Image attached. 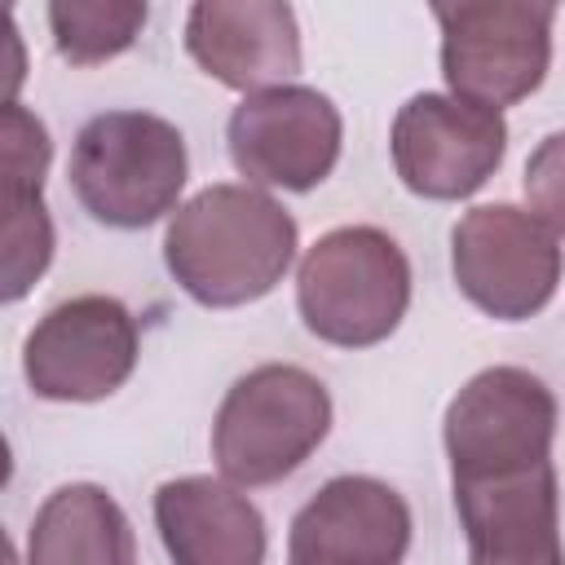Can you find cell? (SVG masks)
Segmentation results:
<instances>
[{"mask_svg": "<svg viewBox=\"0 0 565 565\" xmlns=\"http://www.w3.org/2000/svg\"><path fill=\"white\" fill-rule=\"evenodd\" d=\"M296 260L291 212L247 185H207L185 199L163 234V265L181 291L207 309L269 296Z\"/></svg>", "mask_w": 565, "mask_h": 565, "instance_id": "obj_1", "label": "cell"}, {"mask_svg": "<svg viewBox=\"0 0 565 565\" xmlns=\"http://www.w3.org/2000/svg\"><path fill=\"white\" fill-rule=\"evenodd\" d=\"M185 137L150 110L93 115L71 146V190L110 230H146L168 216L185 190Z\"/></svg>", "mask_w": 565, "mask_h": 565, "instance_id": "obj_2", "label": "cell"}, {"mask_svg": "<svg viewBox=\"0 0 565 565\" xmlns=\"http://www.w3.org/2000/svg\"><path fill=\"white\" fill-rule=\"evenodd\" d=\"M411 305V260L375 225L322 234L296 269V309L305 327L340 349H366L397 331Z\"/></svg>", "mask_w": 565, "mask_h": 565, "instance_id": "obj_3", "label": "cell"}, {"mask_svg": "<svg viewBox=\"0 0 565 565\" xmlns=\"http://www.w3.org/2000/svg\"><path fill=\"white\" fill-rule=\"evenodd\" d=\"M331 433V393L291 362H265L234 380L212 419V459L234 486L291 477Z\"/></svg>", "mask_w": 565, "mask_h": 565, "instance_id": "obj_4", "label": "cell"}, {"mask_svg": "<svg viewBox=\"0 0 565 565\" xmlns=\"http://www.w3.org/2000/svg\"><path fill=\"white\" fill-rule=\"evenodd\" d=\"M441 22V75L455 97L512 106L552 66V22L561 0H428Z\"/></svg>", "mask_w": 565, "mask_h": 565, "instance_id": "obj_5", "label": "cell"}, {"mask_svg": "<svg viewBox=\"0 0 565 565\" xmlns=\"http://www.w3.org/2000/svg\"><path fill=\"white\" fill-rule=\"evenodd\" d=\"M561 234L516 203H481L450 234V269L459 291L499 322H521L547 309L561 287Z\"/></svg>", "mask_w": 565, "mask_h": 565, "instance_id": "obj_6", "label": "cell"}, {"mask_svg": "<svg viewBox=\"0 0 565 565\" xmlns=\"http://www.w3.org/2000/svg\"><path fill=\"white\" fill-rule=\"evenodd\" d=\"M393 168L419 199H468L477 194L508 150V124L494 106L455 93H415L388 132Z\"/></svg>", "mask_w": 565, "mask_h": 565, "instance_id": "obj_7", "label": "cell"}, {"mask_svg": "<svg viewBox=\"0 0 565 565\" xmlns=\"http://www.w3.org/2000/svg\"><path fill=\"white\" fill-rule=\"evenodd\" d=\"M450 477H486L552 459L556 397L525 366L477 371L441 419Z\"/></svg>", "mask_w": 565, "mask_h": 565, "instance_id": "obj_8", "label": "cell"}, {"mask_svg": "<svg viewBox=\"0 0 565 565\" xmlns=\"http://www.w3.org/2000/svg\"><path fill=\"white\" fill-rule=\"evenodd\" d=\"M225 141L234 168L252 185L305 194L331 177L344 124L327 93L305 84H269L234 106Z\"/></svg>", "mask_w": 565, "mask_h": 565, "instance_id": "obj_9", "label": "cell"}, {"mask_svg": "<svg viewBox=\"0 0 565 565\" xmlns=\"http://www.w3.org/2000/svg\"><path fill=\"white\" fill-rule=\"evenodd\" d=\"M137 353V318L115 296H71L31 327L22 375L44 402H102L124 388Z\"/></svg>", "mask_w": 565, "mask_h": 565, "instance_id": "obj_10", "label": "cell"}, {"mask_svg": "<svg viewBox=\"0 0 565 565\" xmlns=\"http://www.w3.org/2000/svg\"><path fill=\"white\" fill-rule=\"evenodd\" d=\"M455 512L477 565H561V521H556V468L552 459L486 472L450 477Z\"/></svg>", "mask_w": 565, "mask_h": 565, "instance_id": "obj_11", "label": "cell"}, {"mask_svg": "<svg viewBox=\"0 0 565 565\" xmlns=\"http://www.w3.org/2000/svg\"><path fill=\"white\" fill-rule=\"evenodd\" d=\"M411 547L406 499L375 477H331L287 534L291 565H393Z\"/></svg>", "mask_w": 565, "mask_h": 565, "instance_id": "obj_12", "label": "cell"}, {"mask_svg": "<svg viewBox=\"0 0 565 565\" xmlns=\"http://www.w3.org/2000/svg\"><path fill=\"white\" fill-rule=\"evenodd\" d=\"M185 53L225 88L256 93L300 71V26L287 0H190Z\"/></svg>", "mask_w": 565, "mask_h": 565, "instance_id": "obj_13", "label": "cell"}, {"mask_svg": "<svg viewBox=\"0 0 565 565\" xmlns=\"http://www.w3.org/2000/svg\"><path fill=\"white\" fill-rule=\"evenodd\" d=\"M154 525L177 565H260L265 516L225 477H177L154 490Z\"/></svg>", "mask_w": 565, "mask_h": 565, "instance_id": "obj_14", "label": "cell"}, {"mask_svg": "<svg viewBox=\"0 0 565 565\" xmlns=\"http://www.w3.org/2000/svg\"><path fill=\"white\" fill-rule=\"evenodd\" d=\"M26 556L35 565H66V561L128 565L137 556V543L124 508L102 486L75 481L53 490L35 512Z\"/></svg>", "mask_w": 565, "mask_h": 565, "instance_id": "obj_15", "label": "cell"}, {"mask_svg": "<svg viewBox=\"0 0 565 565\" xmlns=\"http://www.w3.org/2000/svg\"><path fill=\"white\" fill-rule=\"evenodd\" d=\"M150 0H49L53 49L71 66H97L128 53L146 26Z\"/></svg>", "mask_w": 565, "mask_h": 565, "instance_id": "obj_16", "label": "cell"}, {"mask_svg": "<svg viewBox=\"0 0 565 565\" xmlns=\"http://www.w3.org/2000/svg\"><path fill=\"white\" fill-rule=\"evenodd\" d=\"M53 260V221L40 190H4V300H22Z\"/></svg>", "mask_w": 565, "mask_h": 565, "instance_id": "obj_17", "label": "cell"}, {"mask_svg": "<svg viewBox=\"0 0 565 565\" xmlns=\"http://www.w3.org/2000/svg\"><path fill=\"white\" fill-rule=\"evenodd\" d=\"M49 154L53 146L44 124L22 102H9L4 106V190H44Z\"/></svg>", "mask_w": 565, "mask_h": 565, "instance_id": "obj_18", "label": "cell"}, {"mask_svg": "<svg viewBox=\"0 0 565 565\" xmlns=\"http://www.w3.org/2000/svg\"><path fill=\"white\" fill-rule=\"evenodd\" d=\"M525 199L530 212L543 216L556 234H565V128L543 137L525 159Z\"/></svg>", "mask_w": 565, "mask_h": 565, "instance_id": "obj_19", "label": "cell"}]
</instances>
